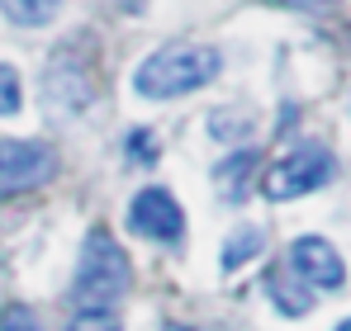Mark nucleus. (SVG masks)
I'll use <instances>...</instances> for the list:
<instances>
[{
  "mask_svg": "<svg viewBox=\"0 0 351 331\" xmlns=\"http://www.w3.org/2000/svg\"><path fill=\"white\" fill-rule=\"evenodd\" d=\"M261 251H266V232H261V227H237L233 237L223 241V270L247 265V261L261 256Z\"/></svg>",
  "mask_w": 351,
  "mask_h": 331,
  "instance_id": "1a4fd4ad",
  "label": "nucleus"
},
{
  "mask_svg": "<svg viewBox=\"0 0 351 331\" xmlns=\"http://www.w3.org/2000/svg\"><path fill=\"white\" fill-rule=\"evenodd\" d=\"M162 331H195V327H185V322H171V327H162Z\"/></svg>",
  "mask_w": 351,
  "mask_h": 331,
  "instance_id": "f3484780",
  "label": "nucleus"
},
{
  "mask_svg": "<svg viewBox=\"0 0 351 331\" xmlns=\"http://www.w3.org/2000/svg\"><path fill=\"white\" fill-rule=\"evenodd\" d=\"M337 331H351V317H347V322H342V327H337Z\"/></svg>",
  "mask_w": 351,
  "mask_h": 331,
  "instance_id": "a211bd4d",
  "label": "nucleus"
},
{
  "mask_svg": "<svg viewBox=\"0 0 351 331\" xmlns=\"http://www.w3.org/2000/svg\"><path fill=\"white\" fill-rule=\"evenodd\" d=\"M123 147H128V161H138V166H152L162 157V142H157V133H147V128H133V133L123 137Z\"/></svg>",
  "mask_w": 351,
  "mask_h": 331,
  "instance_id": "f8f14e48",
  "label": "nucleus"
},
{
  "mask_svg": "<svg viewBox=\"0 0 351 331\" xmlns=\"http://www.w3.org/2000/svg\"><path fill=\"white\" fill-rule=\"evenodd\" d=\"M332 152H323V147H294L290 157H280V161L271 166L266 175H261V194L266 199H299V194H313V189H323L328 180H332Z\"/></svg>",
  "mask_w": 351,
  "mask_h": 331,
  "instance_id": "7ed1b4c3",
  "label": "nucleus"
},
{
  "mask_svg": "<svg viewBox=\"0 0 351 331\" xmlns=\"http://www.w3.org/2000/svg\"><path fill=\"white\" fill-rule=\"evenodd\" d=\"M285 265L308 289H342L347 284V265H342V256H337V246L328 237H299V241H290Z\"/></svg>",
  "mask_w": 351,
  "mask_h": 331,
  "instance_id": "423d86ee",
  "label": "nucleus"
},
{
  "mask_svg": "<svg viewBox=\"0 0 351 331\" xmlns=\"http://www.w3.org/2000/svg\"><path fill=\"white\" fill-rule=\"evenodd\" d=\"M43 105L58 114V118H71L90 105V76L86 66L71 53H58L48 62V76H43Z\"/></svg>",
  "mask_w": 351,
  "mask_h": 331,
  "instance_id": "0eeeda50",
  "label": "nucleus"
},
{
  "mask_svg": "<svg viewBox=\"0 0 351 331\" xmlns=\"http://www.w3.org/2000/svg\"><path fill=\"white\" fill-rule=\"evenodd\" d=\"M223 71V53L209 43H167L147 57L133 76V90L143 100H180L199 85H209Z\"/></svg>",
  "mask_w": 351,
  "mask_h": 331,
  "instance_id": "f257e3e1",
  "label": "nucleus"
},
{
  "mask_svg": "<svg viewBox=\"0 0 351 331\" xmlns=\"http://www.w3.org/2000/svg\"><path fill=\"white\" fill-rule=\"evenodd\" d=\"M0 331H43V322H38V313L29 303H10L0 313Z\"/></svg>",
  "mask_w": 351,
  "mask_h": 331,
  "instance_id": "4468645a",
  "label": "nucleus"
},
{
  "mask_svg": "<svg viewBox=\"0 0 351 331\" xmlns=\"http://www.w3.org/2000/svg\"><path fill=\"white\" fill-rule=\"evenodd\" d=\"M266 289H271V298H276V308H280V313H290V317H304V313L313 308V289H308L304 279L294 275L290 265H280V270H271V275H266Z\"/></svg>",
  "mask_w": 351,
  "mask_h": 331,
  "instance_id": "6e6552de",
  "label": "nucleus"
},
{
  "mask_svg": "<svg viewBox=\"0 0 351 331\" xmlns=\"http://www.w3.org/2000/svg\"><path fill=\"white\" fill-rule=\"evenodd\" d=\"M58 170V157L48 142H34V137H5L0 142V199L10 194H29L38 185H48Z\"/></svg>",
  "mask_w": 351,
  "mask_h": 331,
  "instance_id": "20e7f679",
  "label": "nucleus"
},
{
  "mask_svg": "<svg viewBox=\"0 0 351 331\" xmlns=\"http://www.w3.org/2000/svg\"><path fill=\"white\" fill-rule=\"evenodd\" d=\"M290 5H304V10H328V5H337V0H290Z\"/></svg>",
  "mask_w": 351,
  "mask_h": 331,
  "instance_id": "dca6fc26",
  "label": "nucleus"
},
{
  "mask_svg": "<svg viewBox=\"0 0 351 331\" xmlns=\"http://www.w3.org/2000/svg\"><path fill=\"white\" fill-rule=\"evenodd\" d=\"M0 5H5V14H10L14 24H29V29H34V24H48L62 10V0H0Z\"/></svg>",
  "mask_w": 351,
  "mask_h": 331,
  "instance_id": "9d476101",
  "label": "nucleus"
},
{
  "mask_svg": "<svg viewBox=\"0 0 351 331\" xmlns=\"http://www.w3.org/2000/svg\"><path fill=\"white\" fill-rule=\"evenodd\" d=\"M19 105H24V85H19V71H14V66H0V118L19 114Z\"/></svg>",
  "mask_w": 351,
  "mask_h": 331,
  "instance_id": "ddd939ff",
  "label": "nucleus"
},
{
  "mask_svg": "<svg viewBox=\"0 0 351 331\" xmlns=\"http://www.w3.org/2000/svg\"><path fill=\"white\" fill-rule=\"evenodd\" d=\"M66 331H123V322L114 317V308H81L66 322Z\"/></svg>",
  "mask_w": 351,
  "mask_h": 331,
  "instance_id": "9b49d317",
  "label": "nucleus"
},
{
  "mask_svg": "<svg viewBox=\"0 0 351 331\" xmlns=\"http://www.w3.org/2000/svg\"><path fill=\"white\" fill-rule=\"evenodd\" d=\"M123 289H128V256L105 227H95L81 246L71 298H76V308H114Z\"/></svg>",
  "mask_w": 351,
  "mask_h": 331,
  "instance_id": "f03ea898",
  "label": "nucleus"
},
{
  "mask_svg": "<svg viewBox=\"0 0 351 331\" xmlns=\"http://www.w3.org/2000/svg\"><path fill=\"white\" fill-rule=\"evenodd\" d=\"M252 161H256L252 152H237L233 161H223V166H219V185H228V180H233V189H228V194H237V185H242V175L252 170Z\"/></svg>",
  "mask_w": 351,
  "mask_h": 331,
  "instance_id": "2eb2a0df",
  "label": "nucleus"
},
{
  "mask_svg": "<svg viewBox=\"0 0 351 331\" xmlns=\"http://www.w3.org/2000/svg\"><path fill=\"white\" fill-rule=\"evenodd\" d=\"M128 232L147 237V241H180L185 232V209L176 204V194L167 185H147L133 194L128 204Z\"/></svg>",
  "mask_w": 351,
  "mask_h": 331,
  "instance_id": "39448f33",
  "label": "nucleus"
}]
</instances>
